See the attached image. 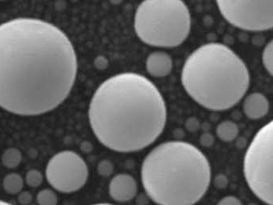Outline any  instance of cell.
<instances>
[{
    "label": "cell",
    "mask_w": 273,
    "mask_h": 205,
    "mask_svg": "<svg viewBox=\"0 0 273 205\" xmlns=\"http://www.w3.org/2000/svg\"><path fill=\"white\" fill-rule=\"evenodd\" d=\"M71 40L56 26L33 18L0 24V107L33 116L53 111L77 75Z\"/></svg>",
    "instance_id": "obj_1"
},
{
    "label": "cell",
    "mask_w": 273,
    "mask_h": 205,
    "mask_svg": "<svg viewBox=\"0 0 273 205\" xmlns=\"http://www.w3.org/2000/svg\"><path fill=\"white\" fill-rule=\"evenodd\" d=\"M167 117L163 95L153 82L136 72L116 74L103 82L88 109L96 138L117 153L150 146L163 133Z\"/></svg>",
    "instance_id": "obj_2"
},
{
    "label": "cell",
    "mask_w": 273,
    "mask_h": 205,
    "mask_svg": "<svg viewBox=\"0 0 273 205\" xmlns=\"http://www.w3.org/2000/svg\"><path fill=\"white\" fill-rule=\"evenodd\" d=\"M212 179L210 163L188 142L167 141L144 158L141 180L149 198L158 205H194L206 194Z\"/></svg>",
    "instance_id": "obj_3"
},
{
    "label": "cell",
    "mask_w": 273,
    "mask_h": 205,
    "mask_svg": "<svg viewBox=\"0 0 273 205\" xmlns=\"http://www.w3.org/2000/svg\"><path fill=\"white\" fill-rule=\"evenodd\" d=\"M181 83L193 101L214 111H227L244 98L250 85L246 63L221 43L193 51L182 68Z\"/></svg>",
    "instance_id": "obj_4"
},
{
    "label": "cell",
    "mask_w": 273,
    "mask_h": 205,
    "mask_svg": "<svg viewBox=\"0 0 273 205\" xmlns=\"http://www.w3.org/2000/svg\"><path fill=\"white\" fill-rule=\"evenodd\" d=\"M191 27V14L183 0H144L134 18L138 38L157 48L181 45L189 36Z\"/></svg>",
    "instance_id": "obj_5"
},
{
    "label": "cell",
    "mask_w": 273,
    "mask_h": 205,
    "mask_svg": "<svg viewBox=\"0 0 273 205\" xmlns=\"http://www.w3.org/2000/svg\"><path fill=\"white\" fill-rule=\"evenodd\" d=\"M273 121L255 135L244 158V175L252 193L268 205H273Z\"/></svg>",
    "instance_id": "obj_6"
},
{
    "label": "cell",
    "mask_w": 273,
    "mask_h": 205,
    "mask_svg": "<svg viewBox=\"0 0 273 205\" xmlns=\"http://www.w3.org/2000/svg\"><path fill=\"white\" fill-rule=\"evenodd\" d=\"M221 15L239 29L265 32L273 28V0H216Z\"/></svg>",
    "instance_id": "obj_7"
},
{
    "label": "cell",
    "mask_w": 273,
    "mask_h": 205,
    "mask_svg": "<svg viewBox=\"0 0 273 205\" xmlns=\"http://www.w3.org/2000/svg\"><path fill=\"white\" fill-rule=\"evenodd\" d=\"M46 178L53 189L62 193L81 189L88 181V165L78 153L70 150L53 155L46 167Z\"/></svg>",
    "instance_id": "obj_8"
},
{
    "label": "cell",
    "mask_w": 273,
    "mask_h": 205,
    "mask_svg": "<svg viewBox=\"0 0 273 205\" xmlns=\"http://www.w3.org/2000/svg\"><path fill=\"white\" fill-rule=\"evenodd\" d=\"M136 180L129 174H118L109 183V192L114 201L124 203L134 199L137 194Z\"/></svg>",
    "instance_id": "obj_9"
},
{
    "label": "cell",
    "mask_w": 273,
    "mask_h": 205,
    "mask_svg": "<svg viewBox=\"0 0 273 205\" xmlns=\"http://www.w3.org/2000/svg\"><path fill=\"white\" fill-rule=\"evenodd\" d=\"M173 67V60L170 54L157 51L148 54L146 59V70L153 77L161 78L168 76Z\"/></svg>",
    "instance_id": "obj_10"
},
{
    "label": "cell",
    "mask_w": 273,
    "mask_h": 205,
    "mask_svg": "<svg viewBox=\"0 0 273 205\" xmlns=\"http://www.w3.org/2000/svg\"><path fill=\"white\" fill-rule=\"evenodd\" d=\"M269 101L261 92H252L246 96L243 102L244 112L248 119H259L269 113Z\"/></svg>",
    "instance_id": "obj_11"
},
{
    "label": "cell",
    "mask_w": 273,
    "mask_h": 205,
    "mask_svg": "<svg viewBox=\"0 0 273 205\" xmlns=\"http://www.w3.org/2000/svg\"><path fill=\"white\" fill-rule=\"evenodd\" d=\"M239 132L240 130L237 124L231 120L221 122L217 128V136L223 142H231L236 140Z\"/></svg>",
    "instance_id": "obj_12"
},
{
    "label": "cell",
    "mask_w": 273,
    "mask_h": 205,
    "mask_svg": "<svg viewBox=\"0 0 273 205\" xmlns=\"http://www.w3.org/2000/svg\"><path fill=\"white\" fill-rule=\"evenodd\" d=\"M2 187H3L5 192L8 194H19L23 189V178L19 174H8L5 176L2 180Z\"/></svg>",
    "instance_id": "obj_13"
},
{
    "label": "cell",
    "mask_w": 273,
    "mask_h": 205,
    "mask_svg": "<svg viewBox=\"0 0 273 205\" xmlns=\"http://www.w3.org/2000/svg\"><path fill=\"white\" fill-rule=\"evenodd\" d=\"M23 155L21 152L15 148H10L2 153V163L8 168H15L21 163Z\"/></svg>",
    "instance_id": "obj_14"
},
{
    "label": "cell",
    "mask_w": 273,
    "mask_h": 205,
    "mask_svg": "<svg viewBox=\"0 0 273 205\" xmlns=\"http://www.w3.org/2000/svg\"><path fill=\"white\" fill-rule=\"evenodd\" d=\"M262 63L265 70L270 76L273 74V40L269 41L262 53Z\"/></svg>",
    "instance_id": "obj_15"
},
{
    "label": "cell",
    "mask_w": 273,
    "mask_h": 205,
    "mask_svg": "<svg viewBox=\"0 0 273 205\" xmlns=\"http://www.w3.org/2000/svg\"><path fill=\"white\" fill-rule=\"evenodd\" d=\"M36 200L39 205H56L58 203L56 193L48 189L40 191L37 194Z\"/></svg>",
    "instance_id": "obj_16"
},
{
    "label": "cell",
    "mask_w": 273,
    "mask_h": 205,
    "mask_svg": "<svg viewBox=\"0 0 273 205\" xmlns=\"http://www.w3.org/2000/svg\"><path fill=\"white\" fill-rule=\"evenodd\" d=\"M25 182L28 186L36 189L44 182V176L39 170H30L26 175Z\"/></svg>",
    "instance_id": "obj_17"
},
{
    "label": "cell",
    "mask_w": 273,
    "mask_h": 205,
    "mask_svg": "<svg viewBox=\"0 0 273 205\" xmlns=\"http://www.w3.org/2000/svg\"><path fill=\"white\" fill-rule=\"evenodd\" d=\"M97 171H98L100 176L108 177V176H110L113 173L114 165H113L111 162L105 159V160H102V161L99 163Z\"/></svg>",
    "instance_id": "obj_18"
},
{
    "label": "cell",
    "mask_w": 273,
    "mask_h": 205,
    "mask_svg": "<svg viewBox=\"0 0 273 205\" xmlns=\"http://www.w3.org/2000/svg\"><path fill=\"white\" fill-rule=\"evenodd\" d=\"M217 205H243L241 201L234 196H227L220 200Z\"/></svg>",
    "instance_id": "obj_19"
},
{
    "label": "cell",
    "mask_w": 273,
    "mask_h": 205,
    "mask_svg": "<svg viewBox=\"0 0 273 205\" xmlns=\"http://www.w3.org/2000/svg\"><path fill=\"white\" fill-rule=\"evenodd\" d=\"M200 145L205 148H210L214 144V136L209 132L204 133L202 136H200Z\"/></svg>",
    "instance_id": "obj_20"
},
{
    "label": "cell",
    "mask_w": 273,
    "mask_h": 205,
    "mask_svg": "<svg viewBox=\"0 0 273 205\" xmlns=\"http://www.w3.org/2000/svg\"><path fill=\"white\" fill-rule=\"evenodd\" d=\"M19 197L18 201L19 203L23 205H29L32 201V195L28 191H24V192H20L19 193Z\"/></svg>",
    "instance_id": "obj_21"
},
{
    "label": "cell",
    "mask_w": 273,
    "mask_h": 205,
    "mask_svg": "<svg viewBox=\"0 0 273 205\" xmlns=\"http://www.w3.org/2000/svg\"><path fill=\"white\" fill-rule=\"evenodd\" d=\"M227 184H228V180L226 176L223 174L217 175L215 179V184L218 189H225Z\"/></svg>",
    "instance_id": "obj_22"
},
{
    "label": "cell",
    "mask_w": 273,
    "mask_h": 205,
    "mask_svg": "<svg viewBox=\"0 0 273 205\" xmlns=\"http://www.w3.org/2000/svg\"><path fill=\"white\" fill-rule=\"evenodd\" d=\"M199 127H200V123H199L198 119H195V118H190L187 120L186 128L190 132H196L198 130Z\"/></svg>",
    "instance_id": "obj_23"
},
{
    "label": "cell",
    "mask_w": 273,
    "mask_h": 205,
    "mask_svg": "<svg viewBox=\"0 0 273 205\" xmlns=\"http://www.w3.org/2000/svg\"><path fill=\"white\" fill-rule=\"evenodd\" d=\"M123 0H110V2L112 4L118 5L120 4L121 2H123Z\"/></svg>",
    "instance_id": "obj_24"
},
{
    "label": "cell",
    "mask_w": 273,
    "mask_h": 205,
    "mask_svg": "<svg viewBox=\"0 0 273 205\" xmlns=\"http://www.w3.org/2000/svg\"><path fill=\"white\" fill-rule=\"evenodd\" d=\"M0 205H11V204L7 203L6 201H1L0 200Z\"/></svg>",
    "instance_id": "obj_25"
},
{
    "label": "cell",
    "mask_w": 273,
    "mask_h": 205,
    "mask_svg": "<svg viewBox=\"0 0 273 205\" xmlns=\"http://www.w3.org/2000/svg\"><path fill=\"white\" fill-rule=\"evenodd\" d=\"M112 205V204H109V203H99V204H94V205Z\"/></svg>",
    "instance_id": "obj_26"
},
{
    "label": "cell",
    "mask_w": 273,
    "mask_h": 205,
    "mask_svg": "<svg viewBox=\"0 0 273 205\" xmlns=\"http://www.w3.org/2000/svg\"></svg>",
    "instance_id": "obj_27"
},
{
    "label": "cell",
    "mask_w": 273,
    "mask_h": 205,
    "mask_svg": "<svg viewBox=\"0 0 273 205\" xmlns=\"http://www.w3.org/2000/svg\"><path fill=\"white\" fill-rule=\"evenodd\" d=\"M0 1H2V0H0Z\"/></svg>",
    "instance_id": "obj_28"
}]
</instances>
